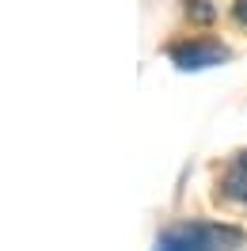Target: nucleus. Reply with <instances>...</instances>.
I'll list each match as a JSON object with an SVG mask.
<instances>
[{
	"instance_id": "f257e3e1",
	"label": "nucleus",
	"mask_w": 247,
	"mask_h": 251,
	"mask_svg": "<svg viewBox=\"0 0 247 251\" xmlns=\"http://www.w3.org/2000/svg\"><path fill=\"white\" fill-rule=\"evenodd\" d=\"M244 244V232L232 225H209V221H186L168 232H160L152 251H236Z\"/></svg>"
},
{
	"instance_id": "f03ea898",
	"label": "nucleus",
	"mask_w": 247,
	"mask_h": 251,
	"mask_svg": "<svg viewBox=\"0 0 247 251\" xmlns=\"http://www.w3.org/2000/svg\"><path fill=\"white\" fill-rule=\"evenodd\" d=\"M168 57H171V65L183 69V73H201V69L224 65L228 61V50L221 46L217 38H186V42L168 46Z\"/></svg>"
},
{
	"instance_id": "20e7f679",
	"label": "nucleus",
	"mask_w": 247,
	"mask_h": 251,
	"mask_svg": "<svg viewBox=\"0 0 247 251\" xmlns=\"http://www.w3.org/2000/svg\"><path fill=\"white\" fill-rule=\"evenodd\" d=\"M186 16H190V19H198V23H209L217 12L209 8V0H186Z\"/></svg>"
},
{
	"instance_id": "39448f33",
	"label": "nucleus",
	"mask_w": 247,
	"mask_h": 251,
	"mask_svg": "<svg viewBox=\"0 0 247 251\" xmlns=\"http://www.w3.org/2000/svg\"><path fill=\"white\" fill-rule=\"evenodd\" d=\"M232 16H236L240 27H247V0H236V4H232Z\"/></svg>"
},
{
	"instance_id": "7ed1b4c3",
	"label": "nucleus",
	"mask_w": 247,
	"mask_h": 251,
	"mask_svg": "<svg viewBox=\"0 0 247 251\" xmlns=\"http://www.w3.org/2000/svg\"><path fill=\"white\" fill-rule=\"evenodd\" d=\"M217 194H221L224 202L247 205V149H244V152H236V156L228 160L224 175L217 179Z\"/></svg>"
}]
</instances>
